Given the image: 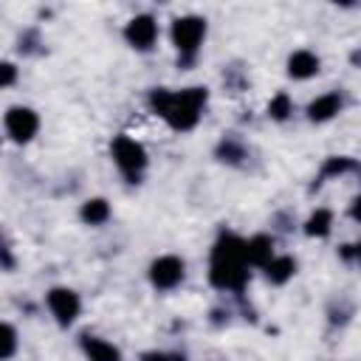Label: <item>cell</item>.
<instances>
[{
    "label": "cell",
    "instance_id": "1",
    "mask_svg": "<svg viewBox=\"0 0 361 361\" xmlns=\"http://www.w3.org/2000/svg\"><path fill=\"white\" fill-rule=\"evenodd\" d=\"M206 87H183V90H152L149 104L152 110L172 127V130H192L206 104Z\"/></svg>",
    "mask_w": 361,
    "mask_h": 361
},
{
    "label": "cell",
    "instance_id": "2",
    "mask_svg": "<svg viewBox=\"0 0 361 361\" xmlns=\"http://www.w3.org/2000/svg\"><path fill=\"white\" fill-rule=\"evenodd\" d=\"M209 279L214 288L240 290L248 282V259H245V240L237 234H223L212 248Z\"/></svg>",
    "mask_w": 361,
    "mask_h": 361
},
{
    "label": "cell",
    "instance_id": "3",
    "mask_svg": "<svg viewBox=\"0 0 361 361\" xmlns=\"http://www.w3.org/2000/svg\"><path fill=\"white\" fill-rule=\"evenodd\" d=\"M110 152H113L116 166L135 183V178H138V175L144 172V166H147V149H144L135 138H130V135H118V138H113Z\"/></svg>",
    "mask_w": 361,
    "mask_h": 361
},
{
    "label": "cell",
    "instance_id": "4",
    "mask_svg": "<svg viewBox=\"0 0 361 361\" xmlns=\"http://www.w3.org/2000/svg\"><path fill=\"white\" fill-rule=\"evenodd\" d=\"M206 37V20L203 17H195V14H186V17H178L172 23V45L183 54V56H192L200 42Z\"/></svg>",
    "mask_w": 361,
    "mask_h": 361
},
{
    "label": "cell",
    "instance_id": "5",
    "mask_svg": "<svg viewBox=\"0 0 361 361\" xmlns=\"http://www.w3.org/2000/svg\"><path fill=\"white\" fill-rule=\"evenodd\" d=\"M48 310L62 327H68V324L76 322V316L82 310V302L71 288H51L48 290Z\"/></svg>",
    "mask_w": 361,
    "mask_h": 361
},
{
    "label": "cell",
    "instance_id": "6",
    "mask_svg": "<svg viewBox=\"0 0 361 361\" xmlns=\"http://www.w3.org/2000/svg\"><path fill=\"white\" fill-rule=\"evenodd\" d=\"M37 130H39V118H37V113H34L31 107H11V110L6 113V133H8L17 144L31 141V138L37 135Z\"/></svg>",
    "mask_w": 361,
    "mask_h": 361
},
{
    "label": "cell",
    "instance_id": "7",
    "mask_svg": "<svg viewBox=\"0 0 361 361\" xmlns=\"http://www.w3.org/2000/svg\"><path fill=\"white\" fill-rule=\"evenodd\" d=\"M149 279L158 290H169L175 285H180L183 279V259L175 254H164L149 265Z\"/></svg>",
    "mask_w": 361,
    "mask_h": 361
},
{
    "label": "cell",
    "instance_id": "8",
    "mask_svg": "<svg viewBox=\"0 0 361 361\" xmlns=\"http://www.w3.org/2000/svg\"><path fill=\"white\" fill-rule=\"evenodd\" d=\"M124 39L135 48V51H149L158 39V23L149 14H135L127 25H124Z\"/></svg>",
    "mask_w": 361,
    "mask_h": 361
},
{
    "label": "cell",
    "instance_id": "9",
    "mask_svg": "<svg viewBox=\"0 0 361 361\" xmlns=\"http://www.w3.org/2000/svg\"><path fill=\"white\" fill-rule=\"evenodd\" d=\"M319 73V56L313 51H293L288 56V76L293 79H310Z\"/></svg>",
    "mask_w": 361,
    "mask_h": 361
},
{
    "label": "cell",
    "instance_id": "10",
    "mask_svg": "<svg viewBox=\"0 0 361 361\" xmlns=\"http://www.w3.org/2000/svg\"><path fill=\"white\" fill-rule=\"evenodd\" d=\"M245 259H248V265L265 268L274 259V240L268 234H257V237L245 240Z\"/></svg>",
    "mask_w": 361,
    "mask_h": 361
},
{
    "label": "cell",
    "instance_id": "11",
    "mask_svg": "<svg viewBox=\"0 0 361 361\" xmlns=\"http://www.w3.org/2000/svg\"><path fill=\"white\" fill-rule=\"evenodd\" d=\"M82 350H85L87 361H121L118 347H113L110 341L96 338V336H82Z\"/></svg>",
    "mask_w": 361,
    "mask_h": 361
},
{
    "label": "cell",
    "instance_id": "12",
    "mask_svg": "<svg viewBox=\"0 0 361 361\" xmlns=\"http://www.w3.org/2000/svg\"><path fill=\"white\" fill-rule=\"evenodd\" d=\"M341 110V96L338 93H324L307 104V118L310 121H330Z\"/></svg>",
    "mask_w": 361,
    "mask_h": 361
},
{
    "label": "cell",
    "instance_id": "13",
    "mask_svg": "<svg viewBox=\"0 0 361 361\" xmlns=\"http://www.w3.org/2000/svg\"><path fill=\"white\" fill-rule=\"evenodd\" d=\"M293 274H296V259L293 257H274L265 265V276H268L271 285H285Z\"/></svg>",
    "mask_w": 361,
    "mask_h": 361
},
{
    "label": "cell",
    "instance_id": "14",
    "mask_svg": "<svg viewBox=\"0 0 361 361\" xmlns=\"http://www.w3.org/2000/svg\"><path fill=\"white\" fill-rule=\"evenodd\" d=\"M82 220L85 223H90V226H102L107 217H110V203L104 200V197H93V200H87L85 206H82Z\"/></svg>",
    "mask_w": 361,
    "mask_h": 361
},
{
    "label": "cell",
    "instance_id": "15",
    "mask_svg": "<svg viewBox=\"0 0 361 361\" xmlns=\"http://www.w3.org/2000/svg\"><path fill=\"white\" fill-rule=\"evenodd\" d=\"M330 226H333V212L330 209H316L305 223V234L307 237H324V234H330Z\"/></svg>",
    "mask_w": 361,
    "mask_h": 361
},
{
    "label": "cell",
    "instance_id": "16",
    "mask_svg": "<svg viewBox=\"0 0 361 361\" xmlns=\"http://www.w3.org/2000/svg\"><path fill=\"white\" fill-rule=\"evenodd\" d=\"M14 350H17V333H14V327H11V324L0 322V361L11 358V355H14Z\"/></svg>",
    "mask_w": 361,
    "mask_h": 361
},
{
    "label": "cell",
    "instance_id": "17",
    "mask_svg": "<svg viewBox=\"0 0 361 361\" xmlns=\"http://www.w3.org/2000/svg\"><path fill=\"white\" fill-rule=\"evenodd\" d=\"M290 110H293V104H290L288 93H276V96L268 102V116L276 118V121H285V118L290 116Z\"/></svg>",
    "mask_w": 361,
    "mask_h": 361
},
{
    "label": "cell",
    "instance_id": "18",
    "mask_svg": "<svg viewBox=\"0 0 361 361\" xmlns=\"http://www.w3.org/2000/svg\"><path fill=\"white\" fill-rule=\"evenodd\" d=\"M355 169V161L353 158H330L322 169V178H330V175H341V172H353Z\"/></svg>",
    "mask_w": 361,
    "mask_h": 361
},
{
    "label": "cell",
    "instance_id": "19",
    "mask_svg": "<svg viewBox=\"0 0 361 361\" xmlns=\"http://www.w3.org/2000/svg\"><path fill=\"white\" fill-rule=\"evenodd\" d=\"M17 82V65L14 62H0V87H8Z\"/></svg>",
    "mask_w": 361,
    "mask_h": 361
},
{
    "label": "cell",
    "instance_id": "20",
    "mask_svg": "<svg viewBox=\"0 0 361 361\" xmlns=\"http://www.w3.org/2000/svg\"><path fill=\"white\" fill-rule=\"evenodd\" d=\"M141 361H186V355H180V353H144L141 355Z\"/></svg>",
    "mask_w": 361,
    "mask_h": 361
},
{
    "label": "cell",
    "instance_id": "21",
    "mask_svg": "<svg viewBox=\"0 0 361 361\" xmlns=\"http://www.w3.org/2000/svg\"><path fill=\"white\" fill-rule=\"evenodd\" d=\"M341 254H344L347 259H353V254H355V245H344V248H341Z\"/></svg>",
    "mask_w": 361,
    "mask_h": 361
}]
</instances>
